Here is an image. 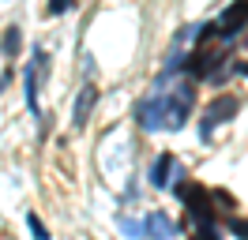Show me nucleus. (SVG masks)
<instances>
[{"label":"nucleus","mask_w":248,"mask_h":240,"mask_svg":"<svg viewBox=\"0 0 248 240\" xmlns=\"http://www.w3.org/2000/svg\"><path fill=\"white\" fill-rule=\"evenodd\" d=\"M230 229L237 233V237H245V240H248V222H241V218H233V222H230Z\"/></svg>","instance_id":"nucleus-10"},{"label":"nucleus","mask_w":248,"mask_h":240,"mask_svg":"<svg viewBox=\"0 0 248 240\" xmlns=\"http://www.w3.org/2000/svg\"><path fill=\"white\" fill-rule=\"evenodd\" d=\"M0 49H4V57H19V49H23V30L8 27V30H4V38H0Z\"/></svg>","instance_id":"nucleus-4"},{"label":"nucleus","mask_w":248,"mask_h":240,"mask_svg":"<svg viewBox=\"0 0 248 240\" xmlns=\"http://www.w3.org/2000/svg\"><path fill=\"white\" fill-rule=\"evenodd\" d=\"M27 225H31V233H34L38 240H49V229H46V222H42V218H38L34 210L27 214Z\"/></svg>","instance_id":"nucleus-7"},{"label":"nucleus","mask_w":248,"mask_h":240,"mask_svg":"<svg viewBox=\"0 0 248 240\" xmlns=\"http://www.w3.org/2000/svg\"><path fill=\"white\" fill-rule=\"evenodd\" d=\"M4 87H8V75H4V79H0V90H4Z\"/></svg>","instance_id":"nucleus-12"},{"label":"nucleus","mask_w":248,"mask_h":240,"mask_svg":"<svg viewBox=\"0 0 248 240\" xmlns=\"http://www.w3.org/2000/svg\"><path fill=\"white\" fill-rule=\"evenodd\" d=\"M237 75H245V79H248V60H241V64H237Z\"/></svg>","instance_id":"nucleus-11"},{"label":"nucleus","mask_w":248,"mask_h":240,"mask_svg":"<svg viewBox=\"0 0 248 240\" xmlns=\"http://www.w3.org/2000/svg\"><path fill=\"white\" fill-rule=\"evenodd\" d=\"M170 169H173V158L170 154H162V158H158L155 162V169H151V184H155V188H166V184H170Z\"/></svg>","instance_id":"nucleus-5"},{"label":"nucleus","mask_w":248,"mask_h":240,"mask_svg":"<svg viewBox=\"0 0 248 240\" xmlns=\"http://www.w3.org/2000/svg\"><path fill=\"white\" fill-rule=\"evenodd\" d=\"M245 23H248V0H237L230 12H226V15L215 23V34H222V38H233V34L245 27Z\"/></svg>","instance_id":"nucleus-1"},{"label":"nucleus","mask_w":248,"mask_h":240,"mask_svg":"<svg viewBox=\"0 0 248 240\" xmlns=\"http://www.w3.org/2000/svg\"><path fill=\"white\" fill-rule=\"evenodd\" d=\"M27 105H31V113L38 117V79H34V68H27Z\"/></svg>","instance_id":"nucleus-6"},{"label":"nucleus","mask_w":248,"mask_h":240,"mask_svg":"<svg viewBox=\"0 0 248 240\" xmlns=\"http://www.w3.org/2000/svg\"><path fill=\"white\" fill-rule=\"evenodd\" d=\"M196 240H218V229H215L211 222H207V225H200V237H196Z\"/></svg>","instance_id":"nucleus-9"},{"label":"nucleus","mask_w":248,"mask_h":240,"mask_svg":"<svg viewBox=\"0 0 248 240\" xmlns=\"http://www.w3.org/2000/svg\"><path fill=\"white\" fill-rule=\"evenodd\" d=\"M237 109H241V102L230 98V94H222V98H215L207 105V124H226V120L237 117Z\"/></svg>","instance_id":"nucleus-3"},{"label":"nucleus","mask_w":248,"mask_h":240,"mask_svg":"<svg viewBox=\"0 0 248 240\" xmlns=\"http://www.w3.org/2000/svg\"><path fill=\"white\" fill-rule=\"evenodd\" d=\"M72 8H76V0H49L46 12L49 15H61V12H72Z\"/></svg>","instance_id":"nucleus-8"},{"label":"nucleus","mask_w":248,"mask_h":240,"mask_svg":"<svg viewBox=\"0 0 248 240\" xmlns=\"http://www.w3.org/2000/svg\"><path fill=\"white\" fill-rule=\"evenodd\" d=\"M94 102H98V87H94V83H87V87L79 90V98H76L72 128H87V120H91V109H94Z\"/></svg>","instance_id":"nucleus-2"}]
</instances>
